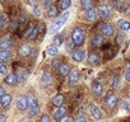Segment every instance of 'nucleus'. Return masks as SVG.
<instances>
[{"instance_id":"f257e3e1","label":"nucleus","mask_w":130,"mask_h":122,"mask_svg":"<svg viewBox=\"0 0 130 122\" xmlns=\"http://www.w3.org/2000/svg\"><path fill=\"white\" fill-rule=\"evenodd\" d=\"M68 17H69V13L67 12V13L61 14L59 18H56V21H55V22H54V23L50 26L48 32H50V33H56L59 29H61V28H62V26L65 24V22H67Z\"/></svg>"},{"instance_id":"f03ea898","label":"nucleus","mask_w":130,"mask_h":122,"mask_svg":"<svg viewBox=\"0 0 130 122\" xmlns=\"http://www.w3.org/2000/svg\"><path fill=\"white\" fill-rule=\"evenodd\" d=\"M86 39V33L82 28H74L72 31V42L74 46H82Z\"/></svg>"},{"instance_id":"7ed1b4c3","label":"nucleus","mask_w":130,"mask_h":122,"mask_svg":"<svg viewBox=\"0 0 130 122\" xmlns=\"http://www.w3.org/2000/svg\"><path fill=\"white\" fill-rule=\"evenodd\" d=\"M111 7H110V4H102L98 9H97V12H98V17L100 18H102V19H106V18H108L110 15H111Z\"/></svg>"},{"instance_id":"20e7f679","label":"nucleus","mask_w":130,"mask_h":122,"mask_svg":"<svg viewBox=\"0 0 130 122\" xmlns=\"http://www.w3.org/2000/svg\"><path fill=\"white\" fill-rule=\"evenodd\" d=\"M92 92H93V94H94L96 97L103 95V93H105V87H103V84H102L101 82H98V80H94V82L92 83Z\"/></svg>"},{"instance_id":"39448f33","label":"nucleus","mask_w":130,"mask_h":122,"mask_svg":"<svg viewBox=\"0 0 130 122\" xmlns=\"http://www.w3.org/2000/svg\"><path fill=\"white\" fill-rule=\"evenodd\" d=\"M100 31H101L102 36L111 37V36H113V33H115V27H113L112 24H110V23H105V24H102V26L100 27Z\"/></svg>"},{"instance_id":"423d86ee","label":"nucleus","mask_w":130,"mask_h":122,"mask_svg":"<svg viewBox=\"0 0 130 122\" xmlns=\"http://www.w3.org/2000/svg\"><path fill=\"white\" fill-rule=\"evenodd\" d=\"M17 107H18V109H21V111H26L27 108H28V97L27 95H24V94H22V95H19L18 98H17Z\"/></svg>"},{"instance_id":"0eeeda50","label":"nucleus","mask_w":130,"mask_h":122,"mask_svg":"<svg viewBox=\"0 0 130 122\" xmlns=\"http://www.w3.org/2000/svg\"><path fill=\"white\" fill-rule=\"evenodd\" d=\"M84 57H86L84 50L78 48V50H74V51L72 52V58L75 61V63H82V61L84 60Z\"/></svg>"},{"instance_id":"6e6552de","label":"nucleus","mask_w":130,"mask_h":122,"mask_svg":"<svg viewBox=\"0 0 130 122\" xmlns=\"http://www.w3.org/2000/svg\"><path fill=\"white\" fill-rule=\"evenodd\" d=\"M31 52H32V47H31L28 43H23V45H21L19 48H18V53H19L22 57H27V56H29Z\"/></svg>"},{"instance_id":"1a4fd4ad","label":"nucleus","mask_w":130,"mask_h":122,"mask_svg":"<svg viewBox=\"0 0 130 122\" xmlns=\"http://www.w3.org/2000/svg\"><path fill=\"white\" fill-rule=\"evenodd\" d=\"M79 71L78 70H70V73H69V75H68V82H69V84L70 85H75L78 82H79Z\"/></svg>"},{"instance_id":"9d476101","label":"nucleus","mask_w":130,"mask_h":122,"mask_svg":"<svg viewBox=\"0 0 130 122\" xmlns=\"http://www.w3.org/2000/svg\"><path fill=\"white\" fill-rule=\"evenodd\" d=\"M117 102H119V98L115 95V94H107L106 95V99H105V103H106V106L107 107H110V108H113L116 104H117Z\"/></svg>"},{"instance_id":"9b49d317","label":"nucleus","mask_w":130,"mask_h":122,"mask_svg":"<svg viewBox=\"0 0 130 122\" xmlns=\"http://www.w3.org/2000/svg\"><path fill=\"white\" fill-rule=\"evenodd\" d=\"M86 19L88 22H96L98 19V12H97V9L92 8V9L87 10L86 12Z\"/></svg>"},{"instance_id":"f8f14e48","label":"nucleus","mask_w":130,"mask_h":122,"mask_svg":"<svg viewBox=\"0 0 130 122\" xmlns=\"http://www.w3.org/2000/svg\"><path fill=\"white\" fill-rule=\"evenodd\" d=\"M37 34H38V28L37 27H28L27 31L24 32V37L27 39H33V38L37 37Z\"/></svg>"},{"instance_id":"ddd939ff","label":"nucleus","mask_w":130,"mask_h":122,"mask_svg":"<svg viewBox=\"0 0 130 122\" xmlns=\"http://www.w3.org/2000/svg\"><path fill=\"white\" fill-rule=\"evenodd\" d=\"M4 82H5V84H7V85L14 87V85L18 83V76H17V74H8V75L5 76Z\"/></svg>"},{"instance_id":"4468645a","label":"nucleus","mask_w":130,"mask_h":122,"mask_svg":"<svg viewBox=\"0 0 130 122\" xmlns=\"http://www.w3.org/2000/svg\"><path fill=\"white\" fill-rule=\"evenodd\" d=\"M13 42L9 37H2L0 38V48L2 50H9L12 47Z\"/></svg>"},{"instance_id":"2eb2a0df","label":"nucleus","mask_w":130,"mask_h":122,"mask_svg":"<svg viewBox=\"0 0 130 122\" xmlns=\"http://www.w3.org/2000/svg\"><path fill=\"white\" fill-rule=\"evenodd\" d=\"M12 100H13V98H12L10 94H4L2 98H0V104H2V107H4V108H8L12 104Z\"/></svg>"},{"instance_id":"dca6fc26","label":"nucleus","mask_w":130,"mask_h":122,"mask_svg":"<svg viewBox=\"0 0 130 122\" xmlns=\"http://www.w3.org/2000/svg\"><path fill=\"white\" fill-rule=\"evenodd\" d=\"M88 61H89L92 65H100V63H101V57H100L98 53H96V52H91V53L88 55Z\"/></svg>"},{"instance_id":"f3484780","label":"nucleus","mask_w":130,"mask_h":122,"mask_svg":"<svg viewBox=\"0 0 130 122\" xmlns=\"http://www.w3.org/2000/svg\"><path fill=\"white\" fill-rule=\"evenodd\" d=\"M41 84L45 85V87H48L52 84V76L48 74V73H43L41 75Z\"/></svg>"},{"instance_id":"a211bd4d","label":"nucleus","mask_w":130,"mask_h":122,"mask_svg":"<svg viewBox=\"0 0 130 122\" xmlns=\"http://www.w3.org/2000/svg\"><path fill=\"white\" fill-rule=\"evenodd\" d=\"M12 58V52L9 50H0V61L2 63H7Z\"/></svg>"},{"instance_id":"6ab92c4d","label":"nucleus","mask_w":130,"mask_h":122,"mask_svg":"<svg viewBox=\"0 0 130 122\" xmlns=\"http://www.w3.org/2000/svg\"><path fill=\"white\" fill-rule=\"evenodd\" d=\"M117 27H119L121 31L127 32V31L130 29V22L126 21V19H119V22H117Z\"/></svg>"},{"instance_id":"aec40b11","label":"nucleus","mask_w":130,"mask_h":122,"mask_svg":"<svg viewBox=\"0 0 130 122\" xmlns=\"http://www.w3.org/2000/svg\"><path fill=\"white\" fill-rule=\"evenodd\" d=\"M59 73L61 76H68L70 73V68L68 64H60L59 65Z\"/></svg>"},{"instance_id":"412c9836","label":"nucleus","mask_w":130,"mask_h":122,"mask_svg":"<svg viewBox=\"0 0 130 122\" xmlns=\"http://www.w3.org/2000/svg\"><path fill=\"white\" fill-rule=\"evenodd\" d=\"M89 112H91V114H92V117L94 118V119H101L102 118V112H101V109L98 108V107H91V109H89Z\"/></svg>"},{"instance_id":"4be33fe9","label":"nucleus","mask_w":130,"mask_h":122,"mask_svg":"<svg viewBox=\"0 0 130 122\" xmlns=\"http://www.w3.org/2000/svg\"><path fill=\"white\" fill-rule=\"evenodd\" d=\"M91 43H92L93 46H96V47L102 46V43H103V38H102V36H100V34L93 36V37H92V39H91Z\"/></svg>"},{"instance_id":"5701e85b","label":"nucleus","mask_w":130,"mask_h":122,"mask_svg":"<svg viewBox=\"0 0 130 122\" xmlns=\"http://www.w3.org/2000/svg\"><path fill=\"white\" fill-rule=\"evenodd\" d=\"M65 113H67V108H65V107H59L55 111V113H54V118L55 119H60L61 117L65 116Z\"/></svg>"},{"instance_id":"b1692460","label":"nucleus","mask_w":130,"mask_h":122,"mask_svg":"<svg viewBox=\"0 0 130 122\" xmlns=\"http://www.w3.org/2000/svg\"><path fill=\"white\" fill-rule=\"evenodd\" d=\"M52 103H54V106H56V107H62V103H64V95H62V94H57L56 97H54Z\"/></svg>"},{"instance_id":"393cba45","label":"nucleus","mask_w":130,"mask_h":122,"mask_svg":"<svg viewBox=\"0 0 130 122\" xmlns=\"http://www.w3.org/2000/svg\"><path fill=\"white\" fill-rule=\"evenodd\" d=\"M72 5V2L70 0H61V2L59 3V9L65 12V10H68V8Z\"/></svg>"},{"instance_id":"a878e982","label":"nucleus","mask_w":130,"mask_h":122,"mask_svg":"<svg viewBox=\"0 0 130 122\" xmlns=\"http://www.w3.org/2000/svg\"><path fill=\"white\" fill-rule=\"evenodd\" d=\"M80 7L84 10H89V9L93 8V2H91V0H82V2H80Z\"/></svg>"},{"instance_id":"bb28decb","label":"nucleus","mask_w":130,"mask_h":122,"mask_svg":"<svg viewBox=\"0 0 130 122\" xmlns=\"http://www.w3.org/2000/svg\"><path fill=\"white\" fill-rule=\"evenodd\" d=\"M47 55L48 56H56V55H59V47H56L54 45L48 46L47 47Z\"/></svg>"},{"instance_id":"cd10ccee","label":"nucleus","mask_w":130,"mask_h":122,"mask_svg":"<svg viewBox=\"0 0 130 122\" xmlns=\"http://www.w3.org/2000/svg\"><path fill=\"white\" fill-rule=\"evenodd\" d=\"M47 17H48V18H55V17H57V8L54 7V5H51V7L47 9Z\"/></svg>"},{"instance_id":"c85d7f7f","label":"nucleus","mask_w":130,"mask_h":122,"mask_svg":"<svg viewBox=\"0 0 130 122\" xmlns=\"http://www.w3.org/2000/svg\"><path fill=\"white\" fill-rule=\"evenodd\" d=\"M64 36L62 34H56L55 36V38H54V46H56V47H59L60 45H62L64 43Z\"/></svg>"},{"instance_id":"c756f323","label":"nucleus","mask_w":130,"mask_h":122,"mask_svg":"<svg viewBox=\"0 0 130 122\" xmlns=\"http://www.w3.org/2000/svg\"><path fill=\"white\" fill-rule=\"evenodd\" d=\"M17 76H18V82H24V80H27V79H28L29 74H28V71L22 70L19 74H17Z\"/></svg>"},{"instance_id":"7c9ffc66","label":"nucleus","mask_w":130,"mask_h":122,"mask_svg":"<svg viewBox=\"0 0 130 122\" xmlns=\"http://www.w3.org/2000/svg\"><path fill=\"white\" fill-rule=\"evenodd\" d=\"M38 106V99L36 97H28V108H33Z\"/></svg>"},{"instance_id":"2f4dec72","label":"nucleus","mask_w":130,"mask_h":122,"mask_svg":"<svg viewBox=\"0 0 130 122\" xmlns=\"http://www.w3.org/2000/svg\"><path fill=\"white\" fill-rule=\"evenodd\" d=\"M120 78L119 76H115L113 79H112V82H111V87L113 88V89H117L119 87H120Z\"/></svg>"},{"instance_id":"473e14b6","label":"nucleus","mask_w":130,"mask_h":122,"mask_svg":"<svg viewBox=\"0 0 130 122\" xmlns=\"http://www.w3.org/2000/svg\"><path fill=\"white\" fill-rule=\"evenodd\" d=\"M0 74H3V75H8V68L4 63H2L0 61Z\"/></svg>"},{"instance_id":"72a5a7b5","label":"nucleus","mask_w":130,"mask_h":122,"mask_svg":"<svg viewBox=\"0 0 130 122\" xmlns=\"http://www.w3.org/2000/svg\"><path fill=\"white\" fill-rule=\"evenodd\" d=\"M7 24V17L4 14H0V29H3Z\"/></svg>"},{"instance_id":"f704fd0d","label":"nucleus","mask_w":130,"mask_h":122,"mask_svg":"<svg viewBox=\"0 0 130 122\" xmlns=\"http://www.w3.org/2000/svg\"><path fill=\"white\" fill-rule=\"evenodd\" d=\"M38 112H40V107H38V106H37V107H33V108H29V116H31V117L37 116Z\"/></svg>"},{"instance_id":"c9c22d12","label":"nucleus","mask_w":130,"mask_h":122,"mask_svg":"<svg viewBox=\"0 0 130 122\" xmlns=\"http://www.w3.org/2000/svg\"><path fill=\"white\" fill-rule=\"evenodd\" d=\"M125 80H126V83H130V66L126 68V71H125Z\"/></svg>"},{"instance_id":"e433bc0d","label":"nucleus","mask_w":130,"mask_h":122,"mask_svg":"<svg viewBox=\"0 0 130 122\" xmlns=\"http://www.w3.org/2000/svg\"><path fill=\"white\" fill-rule=\"evenodd\" d=\"M40 122H50V117H48L47 114H41Z\"/></svg>"},{"instance_id":"4c0bfd02","label":"nucleus","mask_w":130,"mask_h":122,"mask_svg":"<svg viewBox=\"0 0 130 122\" xmlns=\"http://www.w3.org/2000/svg\"><path fill=\"white\" fill-rule=\"evenodd\" d=\"M122 108H124L126 112H129V111H130V100H127V102H124V104H122Z\"/></svg>"},{"instance_id":"58836bf2","label":"nucleus","mask_w":130,"mask_h":122,"mask_svg":"<svg viewBox=\"0 0 130 122\" xmlns=\"http://www.w3.org/2000/svg\"><path fill=\"white\" fill-rule=\"evenodd\" d=\"M59 121H60V122H73L72 118H70L69 116H64V117H61Z\"/></svg>"},{"instance_id":"ea45409f","label":"nucleus","mask_w":130,"mask_h":122,"mask_svg":"<svg viewBox=\"0 0 130 122\" xmlns=\"http://www.w3.org/2000/svg\"><path fill=\"white\" fill-rule=\"evenodd\" d=\"M75 122H88V121H87L86 116H79V117L75 118Z\"/></svg>"},{"instance_id":"a19ab883","label":"nucleus","mask_w":130,"mask_h":122,"mask_svg":"<svg viewBox=\"0 0 130 122\" xmlns=\"http://www.w3.org/2000/svg\"><path fill=\"white\" fill-rule=\"evenodd\" d=\"M42 7H43V8H46V9H48V8L51 7V2H50V0H46V2H43V3H42Z\"/></svg>"},{"instance_id":"79ce46f5","label":"nucleus","mask_w":130,"mask_h":122,"mask_svg":"<svg viewBox=\"0 0 130 122\" xmlns=\"http://www.w3.org/2000/svg\"><path fill=\"white\" fill-rule=\"evenodd\" d=\"M64 46H65V47H67V48L69 50V48H72L74 45H73V42H72V41H70V42H67V41H65V42H64Z\"/></svg>"},{"instance_id":"37998d69","label":"nucleus","mask_w":130,"mask_h":122,"mask_svg":"<svg viewBox=\"0 0 130 122\" xmlns=\"http://www.w3.org/2000/svg\"><path fill=\"white\" fill-rule=\"evenodd\" d=\"M7 121V116L3 114V113H0V122H5Z\"/></svg>"},{"instance_id":"c03bdc74","label":"nucleus","mask_w":130,"mask_h":122,"mask_svg":"<svg viewBox=\"0 0 130 122\" xmlns=\"http://www.w3.org/2000/svg\"><path fill=\"white\" fill-rule=\"evenodd\" d=\"M4 94H7V93H5V89H4L3 87H0V98H2Z\"/></svg>"},{"instance_id":"a18cd8bd","label":"nucleus","mask_w":130,"mask_h":122,"mask_svg":"<svg viewBox=\"0 0 130 122\" xmlns=\"http://www.w3.org/2000/svg\"><path fill=\"white\" fill-rule=\"evenodd\" d=\"M33 13H36V15H37V17H40V15H41V12H40V9H38V8L33 9Z\"/></svg>"},{"instance_id":"49530a36","label":"nucleus","mask_w":130,"mask_h":122,"mask_svg":"<svg viewBox=\"0 0 130 122\" xmlns=\"http://www.w3.org/2000/svg\"><path fill=\"white\" fill-rule=\"evenodd\" d=\"M57 61H59V60H55L54 63H52V65H54V66H57V65H59V63H57Z\"/></svg>"},{"instance_id":"de8ad7c7","label":"nucleus","mask_w":130,"mask_h":122,"mask_svg":"<svg viewBox=\"0 0 130 122\" xmlns=\"http://www.w3.org/2000/svg\"><path fill=\"white\" fill-rule=\"evenodd\" d=\"M28 4H29V5H37V2H29Z\"/></svg>"},{"instance_id":"09e8293b","label":"nucleus","mask_w":130,"mask_h":122,"mask_svg":"<svg viewBox=\"0 0 130 122\" xmlns=\"http://www.w3.org/2000/svg\"><path fill=\"white\" fill-rule=\"evenodd\" d=\"M28 122H33V121H28Z\"/></svg>"},{"instance_id":"8fccbe9b","label":"nucleus","mask_w":130,"mask_h":122,"mask_svg":"<svg viewBox=\"0 0 130 122\" xmlns=\"http://www.w3.org/2000/svg\"><path fill=\"white\" fill-rule=\"evenodd\" d=\"M129 42H130V38H129Z\"/></svg>"}]
</instances>
